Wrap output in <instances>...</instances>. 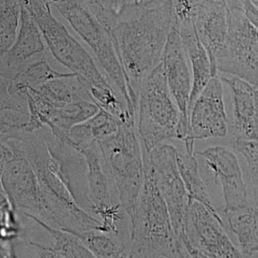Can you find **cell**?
Wrapping results in <instances>:
<instances>
[{"label":"cell","mask_w":258,"mask_h":258,"mask_svg":"<svg viewBox=\"0 0 258 258\" xmlns=\"http://www.w3.org/2000/svg\"><path fill=\"white\" fill-rule=\"evenodd\" d=\"M72 74L55 71L43 55L27 64L10 80L1 77V84L8 92L27 94L28 89H37L51 80L69 77Z\"/></svg>","instance_id":"21"},{"label":"cell","mask_w":258,"mask_h":258,"mask_svg":"<svg viewBox=\"0 0 258 258\" xmlns=\"http://www.w3.org/2000/svg\"><path fill=\"white\" fill-rule=\"evenodd\" d=\"M106 172L118 194L120 205L134 219L143 186L145 161L136 120L121 123L113 136L98 141Z\"/></svg>","instance_id":"4"},{"label":"cell","mask_w":258,"mask_h":258,"mask_svg":"<svg viewBox=\"0 0 258 258\" xmlns=\"http://www.w3.org/2000/svg\"><path fill=\"white\" fill-rule=\"evenodd\" d=\"M24 215L37 223L50 233L54 242V248L62 257L95 258L89 248L75 235L70 232L51 227L33 215L28 214Z\"/></svg>","instance_id":"26"},{"label":"cell","mask_w":258,"mask_h":258,"mask_svg":"<svg viewBox=\"0 0 258 258\" xmlns=\"http://www.w3.org/2000/svg\"><path fill=\"white\" fill-rule=\"evenodd\" d=\"M99 110L91 100L80 98L71 103L55 108L49 125L51 135L62 142H68L69 133L76 125L89 120Z\"/></svg>","instance_id":"20"},{"label":"cell","mask_w":258,"mask_h":258,"mask_svg":"<svg viewBox=\"0 0 258 258\" xmlns=\"http://www.w3.org/2000/svg\"><path fill=\"white\" fill-rule=\"evenodd\" d=\"M1 143L21 152L30 162L56 212L60 230L102 231L101 221L83 210L65 184L42 129L32 133L21 132L1 136Z\"/></svg>","instance_id":"2"},{"label":"cell","mask_w":258,"mask_h":258,"mask_svg":"<svg viewBox=\"0 0 258 258\" xmlns=\"http://www.w3.org/2000/svg\"><path fill=\"white\" fill-rule=\"evenodd\" d=\"M77 236L95 258H124L127 247L119 245L104 232L98 230L88 231H70Z\"/></svg>","instance_id":"27"},{"label":"cell","mask_w":258,"mask_h":258,"mask_svg":"<svg viewBox=\"0 0 258 258\" xmlns=\"http://www.w3.org/2000/svg\"><path fill=\"white\" fill-rule=\"evenodd\" d=\"M233 147L245 159L253 188L254 205L258 206V142L236 139Z\"/></svg>","instance_id":"29"},{"label":"cell","mask_w":258,"mask_h":258,"mask_svg":"<svg viewBox=\"0 0 258 258\" xmlns=\"http://www.w3.org/2000/svg\"><path fill=\"white\" fill-rule=\"evenodd\" d=\"M192 21L198 39L205 48L214 77L217 76L216 57L225 43L228 33V13L225 3L214 0H197Z\"/></svg>","instance_id":"16"},{"label":"cell","mask_w":258,"mask_h":258,"mask_svg":"<svg viewBox=\"0 0 258 258\" xmlns=\"http://www.w3.org/2000/svg\"><path fill=\"white\" fill-rule=\"evenodd\" d=\"M2 192L14 210L33 215L48 225L59 228L56 212L36 172L27 158L11 146L1 143Z\"/></svg>","instance_id":"8"},{"label":"cell","mask_w":258,"mask_h":258,"mask_svg":"<svg viewBox=\"0 0 258 258\" xmlns=\"http://www.w3.org/2000/svg\"><path fill=\"white\" fill-rule=\"evenodd\" d=\"M159 258H168L165 257H161ZM174 258H191L190 254H189V251H186V252H183L182 254H179L178 256Z\"/></svg>","instance_id":"37"},{"label":"cell","mask_w":258,"mask_h":258,"mask_svg":"<svg viewBox=\"0 0 258 258\" xmlns=\"http://www.w3.org/2000/svg\"><path fill=\"white\" fill-rule=\"evenodd\" d=\"M36 20L53 57L71 73L77 74L86 93L91 89H113L95 61L66 27L56 19L48 0H24Z\"/></svg>","instance_id":"7"},{"label":"cell","mask_w":258,"mask_h":258,"mask_svg":"<svg viewBox=\"0 0 258 258\" xmlns=\"http://www.w3.org/2000/svg\"><path fill=\"white\" fill-rule=\"evenodd\" d=\"M228 33L216 57L217 71L258 89V31L244 13L242 0L226 4Z\"/></svg>","instance_id":"9"},{"label":"cell","mask_w":258,"mask_h":258,"mask_svg":"<svg viewBox=\"0 0 258 258\" xmlns=\"http://www.w3.org/2000/svg\"><path fill=\"white\" fill-rule=\"evenodd\" d=\"M191 135L195 140L224 138L227 135V113L222 80L212 77L189 110Z\"/></svg>","instance_id":"15"},{"label":"cell","mask_w":258,"mask_h":258,"mask_svg":"<svg viewBox=\"0 0 258 258\" xmlns=\"http://www.w3.org/2000/svg\"><path fill=\"white\" fill-rule=\"evenodd\" d=\"M230 230L236 235L245 257L258 252V206L225 212Z\"/></svg>","instance_id":"23"},{"label":"cell","mask_w":258,"mask_h":258,"mask_svg":"<svg viewBox=\"0 0 258 258\" xmlns=\"http://www.w3.org/2000/svg\"><path fill=\"white\" fill-rule=\"evenodd\" d=\"M180 117L160 61L145 77L138 92L136 124L143 153L177 139Z\"/></svg>","instance_id":"6"},{"label":"cell","mask_w":258,"mask_h":258,"mask_svg":"<svg viewBox=\"0 0 258 258\" xmlns=\"http://www.w3.org/2000/svg\"><path fill=\"white\" fill-rule=\"evenodd\" d=\"M224 221L197 201H190L185 237L188 242L209 257L213 258H245L236 248L224 230Z\"/></svg>","instance_id":"11"},{"label":"cell","mask_w":258,"mask_h":258,"mask_svg":"<svg viewBox=\"0 0 258 258\" xmlns=\"http://www.w3.org/2000/svg\"><path fill=\"white\" fill-rule=\"evenodd\" d=\"M177 26L192 65V88L189 102L190 110L192 104L214 75L209 54L198 39L192 20L177 24Z\"/></svg>","instance_id":"18"},{"label":"cell","mask_w":258,"mask_h":258,"mask_svg":"<svg viewBox=\"0 0 258 258\" xmlns=\"http://www.w3.org/2000/svg\"><path fill=\"white\" fill-rule=\"evenodd\" d=\"M196 153L178 151L177 165L190 201H197L215 214H218L212 205L205 183L200 175Z\"/></svg>","instance_id":"24"},{"label":"cell","mask_w":258,"mask_h":258,"mask_svg":"<svg viewBox=\"0 0 258 258\" xmlns=\"http://www.w3.org/2000/svg\"><path fill=\"white\" fill-rule=\"evenodd\" d=\"M244 13L258 31V7L251 0H242Z\"/></svg>","instance_id":"30"},{"label":"cell","mask_w":258,"mask_h":258,"mask_svg":"<svg viewBox=\"0 0 258 258\" xmlns=\"http://www.w3.org/2000/svg\"><path fill=\"white\" fill-rule=\"evenodd\" d=\"M231 90L233 105V126L236 139L250 141L255 115V88L239 77H222Z\"/></svg>","instance_id":"19"},{"label":"cell","mask_w":258,"mask_h":258,"mask_svg":"<svg viewBox=\"0 0 258 258\" xmlns=\"http://www.w3.org/2000/svg\"><path fill=\"white\" fill-rule=\"evenodd\" d=\"M145 161L143 186L134 219L130 246L124 258L171 257L184 244L174 233L169 212L151 165Z\"/></svg>","instance_id":"3"},{"label":"cell","mask_w":258,"mask_h":258,"mask_svg":"<svg viewBox=\"0 0 258 258\" xmlns=\"http://www.w3.org/2000/svg\"><path fill=\"white\" fill-rule=\"evenodd\" d=\"M30 121L27 94L9 92L1 85V136L25 132Z\"/></svg>","instance_id":"22"},{"label":"cell","mask_w":258,"mask_h":258,"mask_svg":"<svg viewBox=\"0 0 258 258\" xmlns=\"http://www.w3.org/2000/svg\"><path fill=\"white\" fill-rule=\"evenodd\" d=\"M178 150L171 144H162L148 153L144 159L151 165L159 189L166 203L174 233L179 240L185 237L189 200L177 165Z\"/></svg>","instance_id":"10"},{"label":"cell","mask_w":258,"mask_h":258,"mask_svg":"<svg viewBox=\"0 0 258 258\" xmlns=\"http://www.w3.org/2000/svg\"><path fill=\"white\" fill-rule=\"evenodd\" d=\"M161 63L163 66L171 95L180 110L177 132L180 135H187L191 130L189 102L192 80L186 60V50L176 23L168 36Z\"/></svg>","instance_id":"12"},{"label":"cell","mask_w":258,"mask_h":258,"mask_svg":"<svg viewBox=\"0 0 258 258\" xmlns=\"http://www.w3.org/2000/svg\"><path fill=\"white\" fill-rule=\"evenodd\" d=\"M38 250L39 258H63L54 248L45 246V245L33 244Z\"/></svg>","instance_id":"33"},{"label":"cell","mask_w":258,"mask_h":258,"mask_svg":"<svg viewBox=\"0 0 258 258\" xmlns=\"http://www.w3.org/2000/svg\"><path fill=\"white\" fill-rule=\"evenodd\" d=\"M92 48L108 78L122 95L127 110L136 116L138 95L126 75L110 32L82 0H48Z\"/></svg>","instance_id":"5"},{"label":"cell","mask_w":258,"mask_h":258,"mask_svg":"<svg viewBox=\"0 0 258 258\" xmlns=\"http://www.w3.org/2000/svg\"><path fill=\"white\" fill-rule=\"evenodd\" d=\"M168 0H133V3L142 6H154L162 4Z\"/></svg>","instance_id":"36"},{"label":"cell","mask_w":258,"mask_h":258,"mask_svg":"<svg viewBox=\"0 0 258 258\" xmlns=\"http://www.w3.org/2000/svg\"><path fill=\"white\" fill-rule=\"evenodd\" d=\"M97 141H103L117 133L122 122L112 113L100 108L89 120L85 122Z\"/></svg>","instance_id":"28"},{"label":"cell","mask_w":258,"mask_h":258,"mask_svg":"<svg viewBox=\"0 0 258 258\" xmlns=\"http://www.w3.org/2000/svg\"><path fill=\"white\" fill-rule=\"evenodd\" d=\"M88 9L92 12L98 18V21L104 19L108 13V9H106L100 0H82Z\"/></svg>","instance_id":"31"},{"label":"cell","mask_w":258,"mask_h":258,"mask_svg":"<svg viewBox=\"0 0 258 258\" xmlns=\"http://www.w3.org/2000/svg\"><path fill=\"white\" fill-rule=\"evenodd\" d=\"M87 164L88 198L91 209L102 219L104 233L118 234V222L121 220L120 206L112 201L109 177L105 171L102 156L98 141L76 147Z\"/></svg>","instance_id":"13"},{"label":"cell","mask_w":258,"mask_h":258,"mask_svg":"<svg viewBox=\"0 0 258 258\" xmlns=\"http://www.w3.org/2000/svg\"><path fill=\"white\" fill-rule=\"evenodd\" d=\"M24 0H0V54L4 55L15 43L21 24Z\"/></svg>","instance_id":"25"},{"label":"cell","mask_w":258,"mask_h":258,"mask_svg":"<svg viewBox=\"0 0 258 258\" xmlns=\"http://www.w3.org/2000/svg\"><path fill=\"white\" fill-rule=\"evenodd\" d=\"M215 176V181L222 188L224 212L236 211L249 206L247 186L237 156L228 147L215 146L197 152Z\"/></svg>","instance_id":"14"},{"label":"cell","mask_w":258,"mask_h":258,"mask_svg":"<svg viewBox=\"0 0 258 258\" xmlns=\"http://www.w3.org/2000/svg\"><path fill=\"white\" fill-rule=\"evenodd\" d=\"M250 141L258 142V89H255V115H254V126Z\"/></svg>","instance_id":"34"},{"label":"cell","mask_w":258,"mask_h":258,"mask_svg":"<svg viewBox=\"0 0 258 258\" xmlns=\"http://www.w3.org/2000/svg\"><path fill=\"white\" fill-rule=\"evenodd\" d=\"M251 1H252L253 3H254L258 7V0H251Z\"/></svg>","instance_id":"38"},{"label":"cell","mask_w":258,"mask_h":258,"mask_svg":"<svg viewBox=\"0 0 258 258\" xmlns=\"http://www.w3.org/2000/svg\"><path fill=\"white\" fill-rule=\"evenodd\" d=\"M214 1L221 2V3H225V2L227 1V0H214Z\"/></svg>","instance_id":"39"},{"label":"cell","mask_w":258,"mask_h":258,"mask_svg":"<svg viewBox=\"0 0 258 258\" xmlns=\"http://www.w3.org/2000/svg\"><path fill=\"white\" fill-rule=\"evenodd\" d=\"M100 1L106 9L116 15H118L127 4L133 3V0H100Z\"/></svg>","instance_id":"32"},{"label":"cell","mask_w":258,"mask_h":258,"mask_svg":"<svg viewBox=\"0 0 258 258\" xmlns=\"http://www.w3.org/2000/svg\"><path fill=\"white\" fill-rule=\"evenodd\" d=\"M183 244H184L185 246H186V249L189 251L191 258H213L209 257V255L204 254L202 251L198 250V248L192 246V245L188 242H183Z\"/></svg>","instance_id":"35"},{"label":"cell","mask_w":258,"mask_h":258,"mask_svg":"<svg viewBox=\"0 0 258 258\" xmlns=\"http://www.w3.org/2000/svg\"><path fill=\"white\" fill-rule=\"evenodd\" d=\"M175 23L174 0L154 6L129 3L117 16L111 36L137 95L145 77L160 63Z\"/></svg>","instance_id":"1"},{"label":"cell","mask_w":258,"mask_h":258,"mask_svg":"<svg viewBox=\"0 0 258 258\" xmlns=\"http://www.w3.org/2000/svg\"><path fill=\"white\" fill-rule=\"evenodd\" d=\"M42 33L29 9L22 5L21 24L15 43L1 56V77L10 80L32 60L43 56Z\"/></svg>","instance_id":"17"}]
</instances>
